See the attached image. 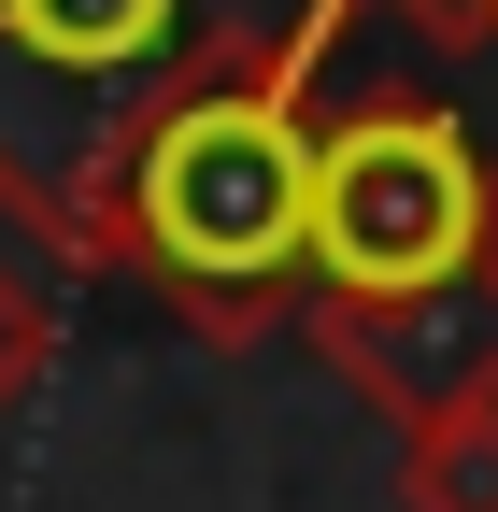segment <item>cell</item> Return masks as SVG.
<instances>
[{
  "instance_id": "cell-1",
  "label": "cell",
  "mask_w": 498,
  "mask_h": 512,
  "mask_svg": "<svg viewBox=\"0 0 498 512\" xmlns=\"http://www.w3.org/2000/svg\"><path fill=\"white\" fill-rule=\"evenodd\" d=\"M356 0H0V214L100 271L129 143L242 72H328Z\"/></svg>"
},
{
  "instance_id": "cell-2",
  "label": "cell",
  "mask_w": 498,
  "mask_h": 512,
  "mask_svg": "<svg viewBox=\"0 0 498 512\" xmlns=\"http://www.w3.org/2000/svg\"><path fill=\"white\" fill-rule=\"evenodd\" d=\"M314 72H242L171 100L114 171L100 271L157 285L200 342H257L314 299Z\"/></svg>"
},
{
  "instance_id": "cell-3",
  "label": "cell",
  "mask_w": 498,
  "mask_h": 512,
  "mask_svg": "<svg viewBox=\"0 0 498 512\" xmlns=\"http://www.w3.org/2000/svg\"><path fill=\"white\" fill-rule=\"evenodd\" d=\"M470 271H498V157L470 114L427 86L342 100L314 128V299H427Z\"/></svg>"
},
{
  "instance_id": "cell-4",
  "label": "cell",
  "mask_w": 498,
  "mask_h": 512,
  "mask_svg": "<svg viewBox=\"0 0 498 512\" xmlns=\"http://www.w3.org/2000/svg\"><path fill=\"white\" fill-rule=\"evenodd\" d=\"M299 328H314V356H328L399 441L442 427V413H498V271L427 285V299H314Z\"/></svg>"
},
{
  "instance_id": "cell-5",
  "label": "cell",
  "mask_w": 498,
  "mask_h": 512,
  "mask_svg": "<svg viewBox=\"0 0 498 512\" xmlns=\"http://www.w3.org/2000/svg\"><path fill=\"white\" fill-rule=\"evenodd\" d=\"M399 512H498V413H442L399 441Z\"/></svg>"
},
{
  "instance_id": "cell-6",
  "label": "cell",
  "mask_w": 498,
  "mask_h": 512,
  "mask_svg": "<svg viewBox=\"0 0 498 512\" xmlns=\"http://www.w3.org/2000/svg\"><path fill=\"white\" fill-rule=\"evenodd\" d=\"M43 370H57V299H43L29 256H0V413H15Z\"/></svg>"
},
{
  "instance_id": "cell-7",
  "label": "cell",
  "mask_w": 498,
  "mask_h": 512,
  "mask_svg": "<svg viewBox=\"0 0 498 512\" xmlns=\"http://www.w3.org/2000/svg\"><path fill=\"white\" fill-rule=\"evenodd\" d=\"M385 15H413L427 43H498V0H385Z\"/></svg>"
}]
</instances>
